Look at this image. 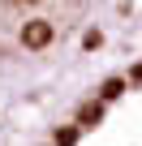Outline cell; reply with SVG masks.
<instances>
[{"label":"cell","instance_id":"obj_1","mask_svg":"<svg viewBox=\"0 0 142 146\" xmlns=\"http://www.w3.org/2000/svg\"><path fill=\"white\" fill-rule=\"evenodd\" d=\"M86 0H0V60L43 56L78 26Z\"/></svg>","mask_w":142,"mask_h":146}]
</instances>
